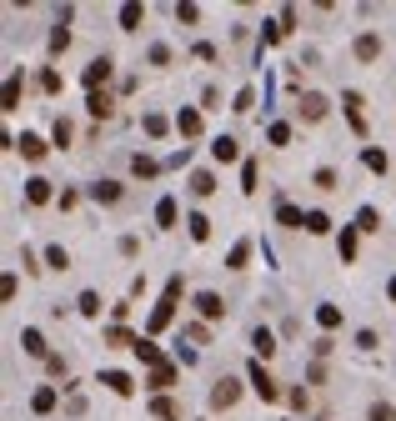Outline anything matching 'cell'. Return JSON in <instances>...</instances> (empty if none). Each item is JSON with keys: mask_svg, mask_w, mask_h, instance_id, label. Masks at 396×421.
I'll list each match as a JSON object with an SVG mask.
<instances>
[{"mask_svg": "<svg viewBox=\"0 0 396 421\" xmlns=\"http://www.w3.org/2000/svg\"><path fill=\"white\" fill-rule=\"evenodd\" d=\"M191 55H196V60H221V51L211 46V40H196V51H191Z\"/></svg>", "mask_w": 396, "mask_h": 421, "instance_id": "cell-48", "label": "cell"}, {"mask_svg": "<svg viewBox=\"0 0 396 421\" xmlns=\"http://www.w3.org/2000/svg\"><path fill=\"white\" fill-rule=\"evenodd\" d=\"M216 191V176L211 171H191V196H211Z\"/></svg>", "mask_w": 396, "mask_h": 421, "instance_id": "cell-35", "label": "cell"}, {"mask_svg": "<svg viewBox=\"0 0 396 421\" xmlns=\"http://www.w3.org/2000/svg\"><path fill=\"white\" fill-rule=\"evenodd\" d=\"M256 186H261V161H256V156H246V161H241V191H246V196H256Z\"/></svg>", "mask_w": 396, "mask_h": 421, "instance_id": "cell-16", "label": "cell"}, {"mask_svg": "<svg viewBox=\"0 0 396 421\" xmlns=\"http://www.w3.org/2000/svg\"><path fill=\"white\" fill-rule=\"evenodd\" d=\"M176 301H181V276H171V281H165L161 301L151 306V316H145V336H156V331H165V326H171V316H176Z\"/></svg>", "mask_w": 396, "mask_h": 421, "instance_id": "cell-1", "label": "cell"}, {"mask_svg": "<svg viewBox=\"0 0 396 421\" xmlns=\"http://www.w3.org/2000/svg\"><path fill=\"white\" fill-rule=\"evenodd\" d=\"M0 111H20V71L6 75V96H0Z\"/></svg>", "mask_w": 396, "mask_h": 421, "instance_id": "cell-25", "label": "cell"}, {"mask_svg": "<svg viewBox=\"0 0 396 421\" xmlns=\"http://www.w3.org/2000/svg\"><path fill=\"white\" fill-rule=\"evenodd\" d=\"M246 261H251V241H236L226 251V271H246Z\"/></svg>", "mask_w": 396, "mask_h": 421, "instance_id": "cell-28", "label": "cell"}, {"mask_svg": "<svg viewBox=\"0 0 396 421\" xmlns=\"http://www.w3.org/2000/svg\"><path fill=\"white\" fill-rule=\"evenodd\" d=\"M357 231H381V210L377 206H361L357 210Z\"/></svg>", "mask_w": 396, "mask_h": 421, "instance_id": "cell-36", "label": "cell"}, {"mask_svg": "<svg viewBox=\"0 0 396 421\" xmlns=\"http://www.w3.org/2000/svg\"><path fill=\"white\" fill-rule=\"evenodd\" d=\"M15 151L26 156V161H40V156H46V141H40L35 131H20V141H15Z\"/></svg>", "mask_w": 396, "mask_h": 421, "instance_id": "cell-17", "label": "cell"}, {"mask_svg": "<svg viewBox=\"0 0 396 421\" xmlns=\"http://www.w3.org/2000/svg\"><path fill=\"white\" fill-rule=\"evenodd\" d=\"M196 311L206 316V321H221V316H226V301L216 296V291H196Z\"/></svg>", "mask_w": 396, "mask_h": 421, "instance_id": "cell-7", "label": "cell"}, {"mask_svg": "<svg viewBox=\"0 0 396 421\" xmlns=\"http://www.w3.org/2000/svg\"><path fill=\"white\" fill-rule=\"evenodd\" d=\"M141 125H145V136H151V141H156V136H165V131H171V120H165L161 111H151V116H145Z\"/></svg>", "mask_w": 396, "mask_h": 421, "instance_id": "cell-38", "label": "cell"}, {"mask_svg": "<svg viewBox=\"0 0 396 421\" xmlns=\"http://www.w3.org/2000/svg\"><path fill=\"white\" fill-rule=\"evenodd\" d=\"M351 51H357V60H377L381 55V35H371V30L357 35V46H351Z\"/></svg>", "mask_w": 396, "mask_h": 421, "instance_id": "cell-24", "label": "cell"}, {"mask_svg": "<svg viewBox=\"0 0 396 421\" xmlns=\"http://www.w3.org/2000/svg\"><path fill=\"white\" fill-rule=\"evenodd\" d=\"M46 266H51V271H66V266H71V251H66V246H46Z\"/></svg>", "mask_w": 396, "mask_h": 421, "instance_id": "cell-40", "label": "cell"}, {"mask_svg": "<svg viewBox=\"0 0 396 421\" xmlns=\"http://www.w3.org/2000/svg\"><path fill=\"white\" fill-rule=\"evenodd\" d=\"M165 165H171V171H181V165H191V145H181V151H176L171 161H165Z\"/></svg>", "mask_w": 396, "mask_h": 421, "instance_id": "cell-53", "label": "cell"}, {"mask_svg": "<svg viewBox=\"0 0 396 421\" xmlns=\"http://www.w3.org/2000/svg\"><path fill=\"white\" fill-rule=\"evenodd\" d=\"M51 196H55V191H51L46 176H30V181H26V206H51Z\"/></svg>", "mask_w": 396, "mask_h": 421, "instance_id": "cell-11", "label": "cell"}, {"mask_svg": "<svg viewBox=\"0 0 396 421\" xmlns=\"http://www.w3.org/2000/svg\"><path fill=\"white\" fill-rule=\"evenodd\" d=\"M51 141H55V145H66V141H71V120H60V116H55V125H51Z\"/></svg>", "mask_w": 396, "mask_h": 421, "instance_id": "cell-47", "label": "cell"}, {"mask_svg": "<svg viewBox=\"0 0 396 421\" xmlns=\"http://www.w3.org/2000/svg\"><path fill=\"white\" fill-rule=\"evenodd\" d=\"M251 105H256V86H241V91H236V105H231V111H241V116H246Z\"/></svg>", "mask_w": 396, "mask_h": 421, "instance_id": "cell-44", "label": "cell"}, {"mask_svg": "<svg viewBox=\"0 0 396 421\" xmlns=\"http://www.w3.org/2000/svg\"><path fill=\"white\" fill-rule=\"evenodd\" d=\"M311 186H316V191H336V186H341V176L331 171V165H321V171L311 176Z\"/></svg>", "mask_w": 396, "mask_h": 421, "instance_id": "cell-37", "label": "cell"}, {"mask_svg": "<svg viewBox=\"0 0 396 421\" xmlns=\"http://www.w3.org/2000/svg\"><path fill=\"white\" fill-rule=\"evenodd\" d=\"M111 75H116V60H111V55H96L91 66H86V75H80V80H86V91H100Z\"/></svg>", "mask_w": 396, "mask_h": 421, "instance_id": "cell-3", "label": "cell"}, {"mask_svg": "<svg viewBox=\"0 0 396 421\" xmlns=\"http://www.w3.org/2000/svg\"><path fill=\"white\" fill-rule=\"evenodd\" d=\"M316 326H321V331H336V326H341V306L321 301V306H316Z\"/></svg>", "mask_w": 396, "mask_h": 421, "instance_id": "cell-30", "label": "cell"}, {"mask_svg": "<svg viewBox=\"0 0 396 421\" xmlns=\"http://www.w3.org/2000/svg\"><path fill=\"white\" fill-rule=\"evenodd\" d=\"M236 396H241V382L221 376V382L211 386V406H216V411H226V406H236Z\"/></svg>", "mask_w": 396, "mask_h": 421, "instance_id": "cell-5", "label": "cell"}, {"mask_svg": "<svg viewBox=\"0 0 396 421\" xmlns=\"http://www.w3.org/2000/svg\"><path fill=\"white\" fill-rule=\"evenodd\" d=\"M186 231H191V241H211V221H206L201 210H191V216H186Z\"/></svg>", "mask_w": 396, "mask_h": 421, "instance_id": "cell-32", "label": "cell"}, {"mask_svg": "<svg viewBox=\"0 0 396 421\" xmlns=\"http://www.w3.org/2000/svg\"><path fill=\"white\" fill-rule=\"evenodd\" d=\"M55 402H60V391H55V386H35V391H30V411H35V416H51Z\"/></svg>", "mask_w": 396, "mask_h": 421, "instance_id": "cell-10", "label": "cell"}, {"mask_svg": "<svg viewBox=\"0 0 396 421\" xmlns=\"http://www.w3.org/2000/svg\"><path fill=\"white\" fill-rule=\"evenodd\" d=\"M296 111H301V120H321V116H326V96H321V91H306Z\"/></svg>", "mask_w": 396, "mask_h": 421, "instance_id": "cell-13", "label": "cell"}, {"mask_svg": "<svg viewBox=\"0 0 396 421\" xmlns=\"http://www.w3.org/2000/svg\"><path fill=\"white\" fill-rule=\"evenodd\" d=\"M341 105H346V120H351V131H357V136H366V111H361L366 100H361L357 91H346V96H341Z\"/></svg>", "mask_w": 396, "mask_h": 421, "instance_id": "cell-6", "label": "cell"}, {"mask_svg": "<svg viewBox=\"0 0 396 421\" xmlns=\"http://www.w3.org/2000/svg\"><path fill=\"white\" fill-rule=\"evenodd\" d=\"M266 141H271V145H291V125H286V120H271V125H266Z\"/></svg>", "mask_w": 396, "mask_h": 421, "instance_id": "cell-39", "label": "cell"}, {"mask_svg": "<svg viewBox=\"0 0 396 421\" xmlns=\"http://www.w3.org/2000/svg\"><path fill=\"white\" fill-rule=\"evenodd\" d=\"M361 165H366V171H377V176H386V151H381V145H366V151H361Z\"/></svg>", "mask_w": 396, "mask_h": 421, "instance_id": "cell-29", "label": "cell"}, {"mask_svg": "<svg viewBox=\"0 0 396 421\" xmlns=\"http://www.w3.org/2000/svg\"><path fill=\"white\" fill-rule=\"evenodd\" d=\"M366 416H371V421H396V411H391V406H386V402H377V406H371V411H366Z\"/></svg>", "mask_w": 396, "mask_h": 421, "instance_id": "cell-52", "label": "cell"}, {"mask_svg": "<svg viewBox=\"0 0 396 421\" xmlns=\"http://www.w3.org/2000/svg\"><path fill=\"white\" fill-rule=\"evenodd\" d=\"M176 366H181V361H161V366H151V371H145V386H151L156 396H165V386H176Z\"/></svg>", "mask_w": 396, "mask_h": 421, "instance_id": "cell-4", "label": "cell"}, {"mask_svg": "<svg viewBox=\"0 0 396 421\" xmlns=\"http://www.w3.org/2000/svg\"><path fill=\"white\" fill-rule=\"evenodd\" d=\"M75 306H80V316H100V296H96V291H80Z\"/></svg>", "mask_w": 396, "mask_h": 421, "instance_id": "cell-41", "label": "cell"}, {"mask_svg": "<svg viewBox=\"0 0 396 421\" xmlns=\"http://www.w3.org/2000/svg\"><path fill=\"white\" fill-rule=\"evenodd\" d=\"M86 196L96 206H116L120 201V181H96V186H86Z\"/></svg>", "mask_w": 396, "mask_h": 421, "instance_id": "cell-9", "label": "cell"}, {"mask_svg": "<svg viewBox=\"0 0 396 421\" xmlns=\"http://www.w3.org/2000/svg\"><path fill=\"white\" fill-rule=\"evenodd\" d=\"M86 111H91L96 120H106V116L116 111V100H111L106 91H86Z\"/></svg>", "mask_w": 396, "mask_h": 421, "instance_id": "cell-19", "label": "cell"}, {"mask_svg": "<svg viewBox=\"0 0 396 421\" xmlns=\"http://www.w3.org/2000/svg\"><path fill=\"white\" fill-rule=\"evenodd\" d=\"M331 231V216L326 210H306V236H326Z\"/></svg>", "mask_w": 396, "mask_h": 421, "instance_id": "cell-33", "label": "cell"}, {"mask_svg": "<svg viewBox=\"0 0 396 421\" xmlns=\"http://www.w3.org/2000/svg\"><path fill=\"white\" fill-rule=\"evenodd\" d=\"M151 416L156 421H181V402H171V396H151Z\"/></svg>", "mask_w": 396, "mask_h": 421, "instance_id": "cell-21", "label": "cell"}, {"mask_svg": "<svg viewBox=\"0 0 396 421\" xmlns=\"http://www.w3.org/2000/svg\"><path fill=\"white\" fill-rule=\"evenodd\" d=\"M251 346H256V361H271V356H276V336L266 326H251Z\"/></svg>", "mask_w": 396, "mask_h": 421, "instance_id": "cell-14", "label": "cell"}, {"mask_svg": "<svg viewBox=\"0 0 396 421\" xmlns=\"http://www.w3.org/2000/svg\"><path fill=\"white\" fill-rule=\"evenodd\" d=\"M176 131H181L186 141H196V136H201V111H191V105H181V111H176Z\"/></svg>", "mask_w": 396, "mask_h": 421, "instance_id": "cell-12", "label": "cell"}, {"mask_svg": "<svg viewBox=\"0 0 396 421\" xmlns=\"http://www.w3.org/2000/svg\"><path fill=\"white\" fill-rule=\"evenodd\" d=\"M266 40H271V46H276V40H286V26H281V15L276 20H266V30H261Z\"/></svg>", "mask_w": 396, "mask_h": 421, "instance_id": "cell-46", "label": "cell"}, {"mask_svg": "<svg viewBox=\"0 0 396 421\" xmlns=\"http://www.w3.org/2000/svg\"><path fill=\"white\" fill-rule=\"evenodd\" d=\"M66 411H71V416H86V396L71 391V396H66Z\"/></svg>", "mask_w": 396, "mask_h": 421, "instance_id": "cell-51", "label": "cell"}, {"mask_svg": "<svg viewBox=\"0 0 396 421\" xmlns=\"http://www.w3.org/2000/svg\"><path fill=\"white\" fill-rule=\"evenodd\" d=\"M136 356H141L145 366H161V361H165L161 346H156V336H141V341H136Z\"/></svg>", "mask_w": 396, "mask_h": 421, "instance_id": "cell-27", "label": "cell"}, {"mask_svg": "<svg viewBox=\"0 0 396 421\" xmlns=\"http://www.w3.org/2000/svg\"><path fill=\"white\" fill-rule=\"evenodd\" d=\"M236 156H241L236 136H216V141H211V161H216V165H231Z\"/></svg>", "mask_w": 396, "mask_h": 421, "instance_id": "cell-8", "label": "cell"}, {"mask_svg": "<svg viewBox=\"0 0 396 421\" xmlns=\"http://www.w3.org/2000/svg\"><path fill=\"white\" fill-rule=\"evenodd\" d=\"M386 301H396V276H391V281H386Z\"/></svg>", "mask_w": 396, "mask_h": 421, "instance_id": "cell-57", "label": "cell"}, {"mask_svg": "<svg viewBox=\"0 0 396 421\" xmlns=\"http://www.w3.org/2000/svg\"><path fill=\"white\" fill-rule=\"evenodd\" d=\"M357 346H361V351H377V331H371V326L357 331Z\"/></svg>", "mask_w": 396, "mask_h": 421, "instance_id": "cell-55", "label": "cell"}, {"mask_svg": "<svg viewBox=\"0 0 396 421\" xmlns=\"http://www.w3.org/2000/svg\"><path fill=\"white\" fill-rule=\"evenodd\" d=\"M66 46H71V30H66V26H60V20H55V30H51V51L60 55V51H66Z\"/></svg>", "mask_w": 396, "mask_h": 421, "instance_id": "cell-45", "label": "cell"}, {"mask_svg": "<svg viewBox=\"0 0 396 421\" xmlns=\"http://www.w3.org/2000/svg\"><path fill=\"white\" fill-rule=\"evenodd\" d=\"M246 382H251V391L261 396V402H276V396H281V386L271 382V371H266L261 361H251V366H246Z\"/></svg>", "mask_w": 396, "mask_h": 421, "instance_id": "cell-2", "label": "cell"}, {"mask_svg": "<svg viewBox=\"0 0 396 421\" xmlns=\"http://www.w3.org/2000/svg\"><path fill=\"white\" fill-rule=\"evenodd\" d=\"M131 171H136L141 181H151V176L161 171V161H156V156H131Z\"/></svg>", "mask_w": 396, "mask_h": 421, "instance_id": "cell-34", "label": "cell"}, {"mask_svg": "<svg viewBox=\"0 0 396 421\" xmlns=\"http://www.w3.org/2000/svg\"><path fill=\"white\" fill-rule=\"evenodd\" d=\"M141 26H145V6L126 0V6H120V30H141Z\"/></svg>", "mask_w": 396, "mask_h": 421, "instance_id": "cell-23", "label": "cell"}, {"mask_svg": "<svg viewBox=\"0 0 396 421\" xmlns=\"http://www.w3.org/2000/svg\"><path fill=\"white\" fill-rule=\"evenodd\" d=\"M201 105H206V111H221V91L206 86V91H201Z\"/></svg>", "mask_w": 396, "mask_h": 421, "instance_id": "cell-50", "label": "cell"}, {"mask_svg": "<svg viewBox=\"0 0 396 421\" xmlns=\"http://www.w3.org/2000/svg\"><path fill=\"white\" fill-rule=\"evenodd\" d=\"M20 346H26V356H40V361L51 356V351H46V336H40L35 326H26V331H20Z\"/></svg>", "mask_w": 396, "mask_h": 421, "instance_id": "cell-22", "label": "cell"}, {"mask_svg": "<svg viewBox=\"0 0 396 421\" xmlns=\"http://www.w3.org/2000/svg\"><path fill=\"white\" fill-rule=\"evenodd\" d=\"M176 216H181L176 196H161V201H156V226H161V231H171V226H176Z\"/></svg>", "mask_w": 396, "mask_h": 421, "instance_id": "cell-20", "label": "cell"}, {"mask_svg": "<svg viewBox=\"0 0 396 421\" xmlns=\"http://www.w3.org/2000/svg\"><path fill=\"white\" fill-rule=\"evenodd\" d=\"M196 15H201V10L191 6V0H186V6H176V20H186V26H196Z\"/></svg>", "mask_w": 396, "mask_h": 421, "instance_id": "cell-54", "label": "cell"}, {"mask_svg": "<svg viewBox=\"0 0 396 421\" xmlns=\"http://www.w3.org/2000/svg\"><path fill=\"white\" fill-rule=\"evenodd\" d=\"M100 341H106V346H131V351H136L141 336H131L126 326H106V331H100Z\"/></svg>", "mask_w": 396, "mask_h": 421, "instance_id": "cell-26", "label": "cell"}, {"mask_svg": "<svg viewBox=\"0 0 396 421\" xmlns=\"http://www.w3.org/2000/svg\"><path fill=\"white\" fill-rule=\"evenodd\" d=\"M186 341H196V346H206V341H211V331H206V326L196 321V326H186Z\"/></svg>", "mask_w": 396, "mask_h": 421, "instance_id": "cell-49", "label": "cell"}, {"mask_svg": "<svg viewBox=\"0 0 396 421\" xmlns=\"http://www.w3.org/2000/svg\"><path fill=\"white\" fill-rule=\"evenodd\" d=\"M336 251H341V261H357V226H341Z\"/></svg>", "mask_w": 396, "mask_h": 421, "instance_id": "cell-31", "label": "cell"}, {"mask_svg": "<svg viewBox=\"0 0 396 421\" xmlns=\"http://www.w3.org/2000/svg\"><path fill=\"white\" fill-rule=\"evenodd\" d=\"M145 60H151V66H171V46H165V40H156V46L145 51Z\"/></svg>", "mask_w": 396, "mask_h": 421, "instance_id": "cell-42", "label": "cell"}, {"mask_svg": "<svg viewBox=\"0 0 396 421\" xmlns=\"http://www.w3.org/2000/svg\"><path fill=\"white\" fill-rule=\"evenodd\" d=\"M276 221L291 226V231H306V210H301V206H291V201H276Z\"/></svg>", "mask_w": 396, "mask_h": 421, "instance_id": "cell-15", "label": "cell"}, {"mask_svg": "<svg viewBox=\"0 0 396 421\" xmlns=\"http://www.w3.org/2000/svg\"><path fill=\"white\" fill-rule=\"evenodd\" d=\"M100 386H111L116 396H136V382L126 371H100Z\"/></svg>", "mask_w": 396, "mask_h": 421, "instance_id": "cell-18", "label": "cell"}, {"mask_svg": "<svg viewBox=\"0 0 396 421\" xmlns=\"http://www.w3.org/2000/svg\"><path fill=\"white\" fill-rule=\"evenodd\" d=\"M176 361H181V366H196V351H191V346H181V341H176Z\"/></svg>", "mask_w": 396, "mask_h": 421, "instance_id": "cell-56", "label": "cell"}, {"mask_svg": "<svg viewBox=\"0 0 396 421\" xmlns=\"http://www.w3.org/2000/svg\"><path fill=\"white\" fill-rule=\"evenodd\" d=\"M40 91H46V96H60V91H66V80H60L55 71H40Z\"/></svg>", "mask_w": 396, "mask_h": 421, "instance_id": "cell-43", "label": "cell"}]
</instances>
